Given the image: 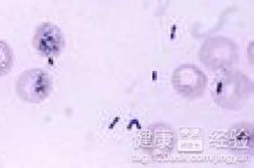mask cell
<instances>
[{"label": "cell", "mask_w": 254, "mask_h": 168, "mask_svg": "<svg viewBox=\"0 0 254 168\" xmlns=\"http://www.w3.org/2000/svg\"><path fill=\"white\" fill-rule=\"evenodd\" d=\"M15 88L20 100L26 103L39 104L50 96L53 81L46 70L33 68L20 73Z\"/></svg>", "instance_id": "obj_3"}, {"label": "cell", "mask_w": 254, "mask_h": 168, "mask_svg": "<svg viewBox=\"0 0 254 168\" xmlns=\"http://www.w3.org/2000/svg\"><path fill=\"white\" fill-rule=\"evenodd\" d=\"M33 47L43 58L59 56L64 49V33L56 24H40L33 35Z\"/></svg>", "instance_id": "obj_5"}, {"label": "cell", "mask_w": 254, "mask_h": 168, "mask_svg": "<svg viewBox=\"0 0 254 168\" xmlns=\"http://www.w3.org/2000/svg\"><path fill=\"white\" fill-rule=\"evenodd\" d=\"M240 51L237 44L226 36H211L199 51L200 61L210 70H223L235 64Z\"/></svg>", "instance_id": "obj_2"}, {"label": "cell", "mask_w": 254, "mask_h": 168, "mask_svg": "<svg viewBox=\"0 0 254 168\" xmlns=\"http://www.w3.org/2000/svg\"><path fill=\"white\" fill-rule=\"evenodd\" d=\"M14 52L9 44L0 40V77L6 76L13 69Z\"/></svg>", "instance_id": "obj_8"}, {"label": "cell", "mask_w": 254, "mask_h": 168, "mask_svg": "<svg viewBox=\"0 0 254 168\" xmlns=\"http://www.w3.org/2000/svg\"><path fill=\"white\" fill-rule=\"evenodd\" d=\"M252 80L241 71L224 73L215 80L211 87V96L215 103L228 111L241 110L252 95Z\"/></svg>", "instance_id": "obj_1"}, {"label": "cell", "mask_w": 254, "mask_h": 168, "mask_svg": "<svg viewBox=\"0 0 254 168\" xmlns=\"http://www.w3.org/2000/svg\"><path fill=\"white\" fill-rule=\"evenodd\" d=\"M175 132L170 125L155 123L142 134V147L153 156L169 155L174 148Z\"/></svg>", "instance_id": "obj_6"}, {"label": "cell", "mask_w": 254, "mask_h": 168, "mask_svg": "<svg viewBox=\"0 0 254 168\" xmlns=\"http://www.w3.org/2000/svg\"><path fill=\"white\" fill-rule=\"evenodd\" d=\"M253 131L250 124L233 125L227 132V145L235 151H251L253 148Z\"/></svg>", "instance_id": "obj_7"}, {"label": "cell", "mask_w": 254, "mask_h": 168, "mask_svg": "<svg viewBox=\"0 0 254 168\" xmlns=\"http://www.w3.org/2000/svg\"><path fill=\"white\" fill-rule=\"evenodd\" d=\"M172 85L176 93L188 98L195 100L202 96L207 86V76L204 72L191 63H184L172 73Z\"/></svg>", "instance_id": "obj_4"}]
</instances>
